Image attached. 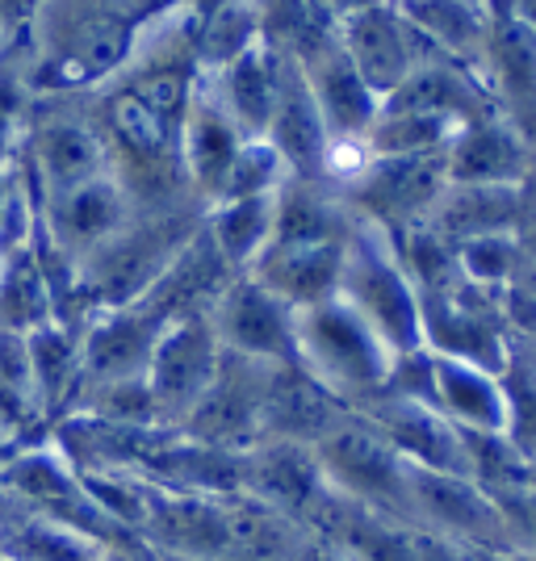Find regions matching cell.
<instances>
[{
	"label": "cell",
	"mask_w": 536,
	"mask_h": 561,
	"mask_svg": "<svg viewBox=\"0 0 536 561\" xmlns=\"http://www.w3.org/2000/svg\"><path fill=\"white\" fill-rule=\"evenodd\" d=\"M344 248L349 239L344 243H269L264 256L248 268V277H256L269 294H277L294 310H306L340 294Z\"/></svg>",
	"instance_id": "cell-24"
},
{
	"label": "cell",
	"mask_w": 536,
	"mask_h": 561,
	"mask_svg": "<svg viewBox=\"0 0 536 561\" xmlns=\"http://www.w3.org/2000/svg\"><path fill=\"white\" fill-rule=\"evenodd\" d=\"M59 323V310L50 298V285L43 264L34 256V243L18 256L0 260V328L4 331H30Z\"/></svg>",
	"instance_id": "cell-33"
},
{
	"label": "cell",
	"mask_w": 536,
	"mask_h": 561,
	"mask_svg": "<svg viewBox=\"0 0 536 561\" xmlns=\"http://www.w3.org/2000/svg\"><path fill=\"white\" fill-rule=\"evenodd\" d=\"M499 381H503V402H508L503 436L536 469V369H528L520 356H508Z\"/></svg>",
	"instance_id": "cell-36"
},
{
	"label": "cell",
	"mask_w": 536,
	"mask_h": 561,
	"mask_svg": "<svg viewBox=\"0 0 536 561\" xmlns=\"http://www.w3.org/2000/svg\"><path fill=\"white\" fill-rule=\"evenodd\" d=\"M432 386H436V411L453 427L482 432V436H503L508 402H503V381H499V374L478 369L469 360H453V356H436L432 352Z\"/></svg>",
	"instance_id": "cell-27"
},
{
	"label": "cell",
	"mask_w": 536,
	"mask_h": 561,
	"mask_svg": "<svg viewBox=\"0 0 536 561\" xmlns=\"http://www.w3.org/2000/svg\"><path fill=\"white\" fill-rule=\"evenodd\" d=\"M512 356H520L528 369H536V340H520V344H512Z\"/></svg>",
	"instance_id": "cell-44"
},
{
	"label": "cell",
	"mask_w": 536,
	"mask_h": 561,
	"mask_svg": "<svg viewBox=\"0 0 536 561\" xmlns=\"http://www.w3.org/2000/svg\"><path fill=\"white\" fill-rule=\"evenodd\" d=\"M457 264L461 277L478 289L499 294L503 285H512L524 273V252H520V234H478L457 243Z\"/></svg>",
	"instance_id": "cell-35"
},
{
	"label": "cell",
	"mask_w": 536,
	"mask_h": 561,
	"mask_svg": "<svg viewBox=\"0 0 536 561\" xmlns=\"http://www.w3.org/2000/svg\"><path fill=\"white\" fill-rule=\"evenodd\" d=\"M331 491L323 478V466L310 445L294 440H260L256 448L243 453V494L269 503L273 512L298 519L306 528L310 512L323 503Z\"/></svg>",
	"instance_id": "cell-20"
},
{
	"label": "cell",
	"mask_w": 536,
	"mask_h": 561,
	"mask_svg": "<svg viewBox=\"0 0 536 561\" xmlns=\"http://www.w3.org/2000/svg\"><path fill=\"white\" fill-rule=\"evenodd\" d=\"M395 352L340 294L298 310V365L352 411L386 394Z\"/></svg>",
	"instance_id": "cell-2"
},
{
	"label": "cell",
	"mask_w": 536,
	"mask_h": 561,
	"mask_svg": "<svg viewBox=\"0 0 536 561\" xmlns=\"http://www.w3.org/2000/svg\"><path fill=\"white\" fill-rule=\"evenodd\" d=\"M243 142H248V135L235 126L231 114L210 93V84L197 76L185 126H181V168H185V185L193 193V202L210 206Z\"/></svg>",
	"instance_id": "cell-22"
},
{
	"label": "cell",
	"mask_w": 536,
	"mask_h": 561,
	"mask_svg": "<svg viewBox=\"0 0 536 561\" xmlns=\"http://www.w3.org/2000/svg\"><path fill=\"white\" fill-rule=\"evenodd\" d=\"M273 218H277V193H260V197H235V202H214L206 206V234L223 260L235 273H248L264 248L273 243Z\"/></svg>",
	"instance_id": "cell-30"
},
{
	"label": "cell",
	"mask_w": 536,
	"mask_h": 561,
	"mask_svg": "<svg viewBox=\"0 0 536 561\" xmlns=\"http://www.w3.org/2000/svg\"><path fill=\"white\" fill-rule=\"evenodd\" d=\"M9 453H18V448H13V440H9V432H4V427H0V461H4V457H9Z\"/></svg>",
	"instance_id": "cell-45"
},
{
	"label": "cell",
	"mask_w": 536,
	"mask_h": 561,
	"mask_svg": "<svg viewBox=\"0 0 536 561\" xmlns=\"http://www.w3.org/2000/svg\"><path fill=\"white\" fill-rule=\"evenodd\" d=\"M423 302V348L453 360H469L478 369L503 374L512 340L499 314V294L469 285L466 277L444 294H427Z\"/></svg>",
	"instance_id": "cell-8"
},
{
	"label": "cell",
	"mask_w": 536,
	"mask_h": 561,
	"mask_svg": "<svg viewBox=\"0 0 536 561\" xmlns=\"http://www.w3.org/2000/svg\"><path fill=\"white\" fill-rule=\"evenodd\" d=\"M411 507H415L420 533L466 545L478 553H520L499 503L474 478L411 466Z\"/></svg>",
	"instance_id": "cell-6"
},
{
	"label": "cell",
	"mask_w": 536,
	"mask_h": 561,
	"mask_svg": "<svg viewBox=\"0 0 536 561\" xmlns=\"http://www.w3.org/2000/svg\"><path fill=\"white\" fill-rule=\"evenodd\" d=\"M206 206H163L160 214H139L130 227L105 239L96 252L80 260V294L84 310H110V306L139 302L142 294L163 277V268L181 256L193 234L202 231Z\"/></svg>",
	"instance_id": "cell-1"
},
{
	"label": "cell",
	"mask_w": 536,
	"mask_h": 561,
	"mask_svg": "<svg viewBox=\"0 0 536 561\" xmlns=\"http://www.w3.org/2000/svg\"><path fill=\"white\" fill-rule=\"evenodd\" d=\"M298 68H303L306 84H310V96H315V105L323 114L335 151H365V139H369L377 114H381V96L365 84L361 71L352 68L340 38L310 50L306 59H298Z\"/></svg>",
	"instance_id": "cell-15"
},
{
	"label": "cell",
	"mask_w": 536,
	"mask_h": 561,
	"mask_svg": "<svg viewBox=\"0 0 536 561\" xmlns=\"http://www.w3.org/2000/svg\"><path fill=\"white\" fill-rule=\"evenodd\" d=\"M340 298L386 340V348L395 356L423 348V302L411 273L398 260L395 239L361 222L349 234L344 248V277H340Z\"/></svg>",
	"instance_id": "cell-3"
},
{
	"label": "cell",
	"mask_w": 536,
	"mask_h": 561,
	"mask_svg": "<svg viewBox=\"0 0 536 561\" xmlns=\"http://www.w3.org/2000/svg\"><path fill=\"white\" fill-rule=\"evenodd\" d=\"M38 4H43V0H0V22H4V25H22V22H30Z\"/></svg>",
	"instance_id": "cell-41"
},
{
	"label": "cell",
	"mask_w": 536,
	"mask_h": 561,
	"mask_svg": "<svg viewBox=\"0 0 536 561\" xmlns=\"http://www.w3.org/2000/svg\"><path fill=\"white\" fill-rule=\"evenodd\" d=\"M349 411V402H340L303 365H277L264 394V440H294L315 448Z\"/></svg>",
	"instance_id": "cell-23"
},
{
	"label": "cell",
	"mask_w": 536,
	"mask_h": 561,
	"mask_svg": "<svg viewBox=\"0 0 536 561\" xmlns=\"http://www.w3.org/2000/svg\"><path fill=\"white\" fill-rule=\"evenodd\" d=\"M520 214H524V188L448 185L427 222L448 243H466L478 234H520V227H515Z\"/></svg>",
	"instance_id": "cell-29"
},
{
	"label": "cell",
	"mask_w": 536,
	"mask_h": 561,
	"mask_svg": "<svg viewBox=\"0 0 536 561\" xmlns=\"http://www.w3.org/2000/svg\"><path fill=\"white\" fill-rule=\"evenodd\" d=\"M319 13H323L331 25L349 22L356 13H365V9H377V4H390V0H310Z\"/></svg>",
	"instance_id": "cell-39"
},
{
	"label": "cell",
	"mask_w": 536,
	"mask_h": 561,
	"mask_svg": "<svg viewBox=\"0 0 536 561\" xmlns=\"http://www.w3.org/2000/svg\"><path fill=\"white\" fill-rule=\"evenodd\" d=\"M30 365H34V386L43 398V411H47L50 427L68 415L80 394V331L68 323H47V328L30 331Z\"/></svg>",
	"instance_id": "cell-31"
},
{
	"label": "cell",
	"mask_w": 536,
	"mask_h": 561,
	"mask_svg": "<svg viewBox=\"0 0 536 561\" xmlns=\"http://www.w3.org/2000/svg\"><path fill=\"white\" fill-rule=\"evenodd\" d=\"M315 457L323 466L327 486L335 494H344L352 503H365V507L415 528L411 466L402 461V453L361 411H349L344 420L335 423L315 445Z\"/></svg>",
	"instance_id": "cell-4"
},
{
	"label": "cell",
	"mask_w": 536,
	"mask_h": 561,
	"mask_svg": "<svg viewBox=\"0 0 536 561\" xmlns=\"http://www.w3.org/2000/svg\"><path fill=\"white\" fill-rule=\"evenodd\" d=\"M0 561H9V558H4V553H0Z\"/></svg>",
	"instance_id": "cell-48"
},
{
	"label": "cell",
	"mask_w": 536,
	"mask_h": 561,
	"mask_svg": "<svg viewBox=\"0 0 536 561\" xmlns=\"http://www.w3.org/2000/svg\"><path fill=\"white\" fill-rule=\"evenodd\" d=\"M101 561H160V553L147 545V540H122V545H110Z\"/></svg>",
	"instance_id": "cell-40"
},
{
	"label": "cell",
	"mask_w": 536,
	"mask_h": 561,
	"mask_svg": "<svg viewBox=\"0 0 536 561\" xmlns=\"http://www.w3.org/2000/svg\"><path fill=\"white\" fill-rule=\"evenodd\" d=\"M223 348L260 365H298V310L239 273L210 310Z\"/></svg>",
	"instance_id": "cell-11"
},
{
	"label": "cell",
	"mask_w": 536,
	"mask_h": 561,
	"mask_svg": "<svg viewBox=\"0 0 536 561\" xmlns=\"http://www.w3.org/2000/svg\"><path fill=\"white\" fill-rule=\"evenodd\" d=\"M494 561H536V553H503V558H494Z\"/></svg>",
	"instance_id": "cell-46"
},
{
	"label": "cell",
	"mask_w": 536,
	"mask_h": 561,
	"mask_svg": "<svg viewBox=\"0 0 536 561\" xmlns=\"http://www.w3.org/2000/svg\"><path fill=\"white\" fill-rule=\"evenodd\" d=\"M520 252H524V268H533L536 273V222L520 231Z\"/></svg>",
	"instance_id": "cell-42"
},
{
	"label": "cell",
	"mask_w": 536,
	"mask_h": 561,
	"mask_svg": "<svg viewBox=\"0 0 536 561\" xmlns=\"http://www.w3.org/2000/svg\"><path fill=\"white\" fill-rule=\"evenodd\" d=\"M448 185H494V188H524L533 168V147L520 139L503 114L474 117L461 126V135L444 151Z\"/></svg>",
	"instance_id": "cell-21"
},
{
	"label": "cell",
	"mask_w": 536,
	"mask_h": 561,
	"mask_svg": "<svg viewBox=\"0 0 536 561\" xmlns=\"http://www.w3.org/2000/svg\"><path fill=\"white\" fill-rule=\"evenodd\" d=\"M482 4H487V0H482Z\"/></svg>",
	"instance_id": "cell-49"
},
{
	"label": "cell",
	"mask_w": 536,
	"mask_h": 561,
	"mask_svg": "<svg viewBox=\"0 0 536 561\" xmlns=\"http://www.w3.org/2000/svg\"><path fill=\"white\" fill-rule=\"evenodd\" d=\"M520 277H524V280H528V285H533V289H536V273H533V268H524Z\"/></svg>",
	"instance_id": "cell-47"
},
{
	"label": "cell",
	"mask_w": 536,
	"mask_h": 561,
	"mask_svg": "<svg viewBox=\"0 0 536 561\" xmlns=\"http://www.w3.org/2000/svg\"><path fill=\"white\" fill-rule=\"evenodd\" d=\"M163 328L168 319L147 302L110 306V310L89 314V323L80 328V369H84L80 394L93 386H110V381L147 377Z\"/></svg>",
	"instance_id": "cell-12"
},
{
	"label": "cell",
	"mask_w": 536,
	"mask_h": 561,
	"mask_svg": "<svg viewBox=\"0 0 536 561\" xmlns=\"http://www.w3.org/2000/svg\"><path fill=\"white\" fill-rule=\"evenodd\" d=\"M352 227H356V214L335 185L289 176L277 188L273 243H344Z\"/></svg>",
	"instance_id": "cell-28"
},
{
	"label": "cell",
	"mask_w": 536,
	"mask_h": 561,
	"mask_svg": "<svg viewBox=\"0 0 536 561\" xmlns=\"http://www.w3.org/2000/svg\"><path fill=\"white\" fill-rule=\"evenodd\" d=\"M18 135H22V105L9 84H0V168L18 164L13 160V147H18Z\"/></svg>",
	"instance_id": "cell-38"
},
{
	"label": "cell",
	"mask_w": 536,
	"mask_h": 561,
	"mask_svg": "<svg viewBox=\"0 0 536 561\" xmlns=\"http://www.w3.org/2000/svg\"><path fill=\"white\" fill-rule=\"evenodd\" d=\"M285 181H289V172H285L277 151H273L264 139H248L243 147H239L235 164L227 168V176H223V185H218V193H214V202H235V197L277 193Z\"/></svg>",
	"instance_id": "cell-37"
},
{
	"label": "cell",
	"mask_w": 536,
	"mask_h": 561,
	"mask_svg": "<svg viewBox=\"0 0 536 561\" xmlns=\"http://www.w3.org/2000/svg\"><path fill=\"white\" fill-rule=\"evenodd\" d=\"M427 47L482 76V55L490 38V9L482 0H395Z\"/></svg>",
	"instance_id": "cell-26"
},
{
	"label": "cell",
	"mask_w": 536,
	"mask_h": 561,
	"mask_svg": "<svg viewBox=\"0 0 536 561\" xmlns=\"http://www.w3.org/2000/svg\"><path fill=\"white\" fill-rule=\"evenodd\" d=\"M142 540L163 558H202L227 561L231 533H227V494H197L156 486L151 512L142 524Z\"/></svg>",
	"instance_id": "cell-18"
},
{
	"label": "cell",
	"mask_w": 536,
	"mask_h": 561,
	"mask_svg": "<svg viewBox=\"0 0 536 561\" xmlns=\"http://www.w3.org/2000/svg\"><path fill=\"white\" fill-rule=\"evenodd\" d=\"M273 369L277 365H260V360L227 352L214 386L189 415L181 436L197 440V445L227 448V453L256 448L264 440V394H269Z\"/></svg>",
	"instance_id": "cell-10"
},
{
	"label": "cell",
	"mask_w": 536,
	"mask_h": 561,
	"mask_svg": "<svg viewBox=\"0 0 536 561\" xmlns=\"http://www.w3.org/2000/svg\"><path fill=\"white\" fill-rule=\"evenodd\" d=\"M444 188V156H365V164L340 185V193L361 222H374L386 234H402L432 218Z\"/></svg>",
	"instance_id": "cell-5"
},
{
	"label": "cell",
	"mask_w": 536,
	"mask_h": 561,
	"mask_svg": "<svg viewBox=\"0 0 536 561\" xmlns=\"http://www.w3.org/2000/svg\"><path fill=\"white\" fill-rule=\"evenodd\" d=\"M487 9L490 38L482 55V84L494 110L536 151V34L508 9V0H487Z\"/></svg>",
	"instance_id": "cell-14"
},
{
	"label": "cell",
	"mask_w": 536,
	"mask_h": 561,
	"mask_svg": "<svg viewBox=\"0 0 536 561\" xmlns=\"http://www.w3.org/2000/svg\"><path fill=\"white\" fill-rule=\"evenodd\" d=\"M466 122L427 110H390L381 105L374 130L365 139V156H444Z\"/></svg>",
	"instance_id": "cell-34"
},
{
	"label": "cell",
	"mask_w": 536,
	"mask_h": 561,
	"mask_svg": "<svg viewBox=\"0 0 536 561\" xmlns=\"http://www.w3.org/2000/svg\"><path fill=\"white\" fill-rule=\"evenodd\" d=\"M377 432L402 453V461L415 469H432V473H461L469 478V453L466 432L453 427L436 407L427 402H411V398L377 394L374 402L356 407Z\"/></svg>",
	"instance_id": "cell-17"
},
{
	"label": "cell",
	"mask_w": 536,
	"mask_h": 561,
	"mask_svg": "<svg viewBox=\"0 0 536 561\" xmlns=\"http://www.w3.org/2000/svg\"><path fill=\"white\" fill-rule=\"evenodd\" d=\"M18 164H22L25 181L38 188L43 206L114 168L105 130L80 114L34 117L30 135L22 139V160Z\"/></svg>",
	"instance_id": "cell-9"
},
{
	"label": "cell",
	"mask_w": 536,
	"mask_h": 561,
	"mask_svg": "<svg viewBox=\"0 0 536 561\" xmlns=\"http://www.w3.org/2000/svg\"><path fill=\"white\" fill-rule=\"evenodd\" d=\"M508 9L536 34V0H508Z\"/></svg>",
	"instance_id": "cell-43"
},
{
	"label": "cell",
	"mask_w": 536,
	"mask_h": 561,
	"mask_svg": "<svg viewBox=\"0 0 536 561\" xmlns=\"http://www.w3.org/2000/svg\"><path fill=\"white\" fill-rule=\"evenodd\" d=\"M335 38H340L344 55L352 59V68L365 76V84L381 101L395 93V89H402L436 55L411 30V22L398 13L395 0L390 4H377V9H365V13H356L349 22H340L335 25Z\"/></svg>",
	"instance_id": "cell-13"
},
{
	"label": "cell",
	"mask_w": 536,
	"mask_h": 561,
	"mask_svg": "<svg viewBox=\"0 0 536 561\" xmlns=\"http://www.w3.org/2000/svg\"><path fill=\"white\" fill-rule=\"evenodd\" d=\"M285 64L289 59L281 50H273L269 43H256L252 50H243L235 64H227L218 76H202V80L210 84L218 105L231 114V122L248 139H264L273 110H277Z\"/></svg>",
	"instance_id": "cell-25"
},
{
	"label": "cell",
	"mask_w": 536,
	"mask_h": 561,
	"mask_svg": "<svg viewBox=\"0 0 536 561\" xmlns=\"http://www.w3.org/2000/svg\"><path fill=\"white\" fill-rule=\"evenodd\" d=\"M139 218V202L126 188V181L114 168L93 176L89 185L71 188L64 197H55L43 206V231L68 252L71 260H84L96 252L105 239H114L122 227H130Z\"/></svg>",
	"instance_id": "cell-16"
},
{
	"label": "cell",
	"mask_w": 536,
	"mask_h": 561,
	"mask_svg": "<svg viewBox=\"0 0 536 561\" xmlns=\"http://www.w3.org/2000/svg\"><path fill=\"white\" fill-rule=\"evenodd\" d=\"M264 43V0H218L197 30V76H218L243 50Z\"/></svg>",
	"instance_id": "cell-32"
},
{
	"label": "cell",
	"mask_w": 536,
	"mask_h": 561,
	"mask_svg": "<svg viewBox=\"0 0 536 561\" xmlns=\"http://www.w3.org/2000/svg\"><path fill=\"white\" fill-rule=\"evenodd\" d=\"M264 142L281 156L285 172L294 181H323L331 185V160H335V142L327 135V122L310 96L298 59L285 64V80H281V96L273 122L264 130Z\"/></svg>",
	"instance_id": "cell-19"
},
{
	"label": "cell",
	"mask_w": 536,
	"mask_h": 561,
	"mask_svg": "<svg viewBox=\"0 0 536 561\" xmlns=\"http://www.w3.org/2000/svg\"><path fill=\"white\" fill-rule=\"evenodd\" d=\"M223 356H227V348L214 331L210 314L172 319L163 328L151 369H147V386H151L163 427H172V432L185 427L189 415L197 411V402L206 398V390L223 369Z\"/></svg>",
	"instance_id": "cell-7"
}]
</instances>
